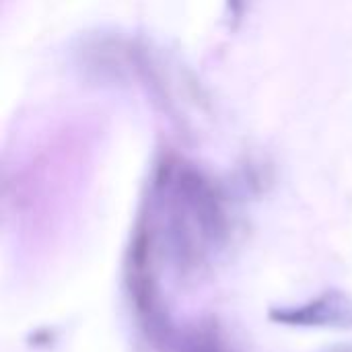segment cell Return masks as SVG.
Wrapping results in <instances>:
<instances>
[{
	"instance_id": "5",
	"label": "cell",
	"mask_w": 352,
	"mask_h": 352,
	"mask_svg": "<svg viewBox=\"0 0 352 352\" xmlns=\"http://www.w3.org/2000/svg\"><path fill=\"white\" fill-rule=\"evenodd\" d=\"M332 352H352V346H342V349H336V351Z\"/></svg>"
},
{
	"instance_id": "4",
	"label": "cell",
	"mask_w": 352,
	"mask_h": 352,
	"mask_svg": "<svg viewBox=\"0 0 352 352\" xmlns=\"http://www.w3.org/2000/svg\"><path fill=\"white\" fill-rule=\"evenodd\" d=\"M179 352H233L214 328H196L190 330L179 344Z\"/></svg>"
},
{
	"instance_id": "3",
	"label": "cell",
	"mask_w": 352,
	"mask_h": 352,
	"mask_svg": "<svg viewBox=\"0 0 352 352\" xmlns=\"http://www.w3.org/2000/svg\"><path fill=\"white\" fill-rule=\"evenodd\" d=\"M270 320L299 328H352V297L340 291H328L303 305L270 311Z\"/></svg>"
},
{
	"instance_id": "2",
	"label": "cell",
	"mask_w": 352,
	"mask_h": 352,
	"mask_svg": "<svg viewBox=\"0 0 352 352\" xmlns=\"http://www.w3.org/2000/svg\"><path fill=\"white\" fill-rule=\"evenodd\" d=\"M153 239L155 233L151 227V217H140L128 250L126 285L136 316L144 322L146 328H151L153 334H163L161 301L153 266Z\"/></svg>"
},
{
	"instance_id": "1",
	"label": "cell",
	"mask_w": 352,
	"mask_h": 352,
	"mask_svg": "<svg viewBox=\"0 0 352 352\" xmlns=\"http://www.w3.org/2000/svg\"><path fill=\"white\" fill-rule=\"evenodd\" d=\"M157 192L169 212L175 254L188 266H198L229 235V214L219 186L200 169L167 161L157 175Z\"/></svg>"
}]
</instances>
